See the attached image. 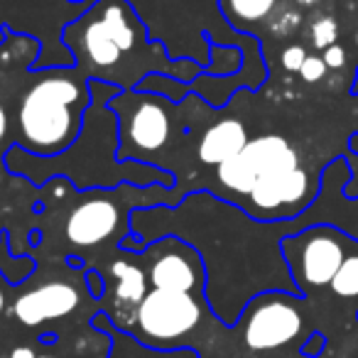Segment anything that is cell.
Wrapping results in <instances>:
<instances>
[{"instance_id":"obj_4","label":"cell","mask_w":358,"mask_h":358,"mask_svg":"<svg viewBox=\"0 0 358 358\" xmlns=\"http://www.w3.org/2000/svg\"><path fill=\"white\" fill-rule=\"evenodd\" d=\"M204 317V294L150 289L135 309L133 336L155 348H172L194 334Z\"/></svg>"},{"instance_id":"obj_15","label":"cell","mask_w":358,"mask_h":358,"mask_svg":"<svg viewBox=\"0 0 358 358\" xmlns=\"http://www.w3.org/2000/svg\"><path fill=\"white\" fill-rule=\"evenodd\" d=\"M209 57L211 62L204 66V76H216V79H221V76H234L236 71H241V66H243V55H241V50H236L234 45H216V42H211L209 45Z\"/></svg>"},{"instance_id":"obj_8","label":"cell","mask_w":358,"mask_h":358,"mask_svg":"<svg viewBox=\"0 0 358 358\" xmlns=\"http://www.w3.org/2000/svg\"><path fill=\"white\" fill-rule=\"evenodd\" d=\"M76 307L79 292L69 282H45L15 299L13 317L25 327H40L45 322L69 317Z\"/></svg>"},{"instance_id":"obj_14","label":"cell","mask_w":358,"mask_h":358,"mask_svg":"<svg viewBox=\"0 0 358 358\" xmlns=\"http://www.w3.org/2000/svg\"><path fill=\"white\" fill-rule=\"evenodd\" d=\"M216 179H219V185L234 196H248L250 192H253L255 182H258L255 172L250 169V164L245 162L241 152L216 167Z\"/></svg>"},{"instance_id":"obj_22","label":"cell","mask_w":358,"mask_h":358,"mask_svg":"<svg viewBox=\"0 0 358 358\" xmlns=\"http://www.w3.org/2000/svg\"><path fill=\"white\" fill-rule=\"evenodd\" d=\"M324 64L329 66V69H341L343 64H346V50H343L341 45H331L324 50Z\"/></svg>"},{"instance_id":"obj_27","label":"cell","mask_w":358,"mask_h":358,"mask_svg":"<svg viewBox=\"0 0 358 358\" xmlns=\"http://www.w3.org/2000/svg\"><path fill=\"white\" fill-rule=\"evenodd\" d=\"M297 3H302V6H314L317 0H297Z\"/></svg>"},{"instance_id":"obj_21","label":"cell","mask_w":358,"mask_h":358,"mask_svg":"<svg viewBox=\"0 0 358 358\" xmlns=\"http://www.w3.org/2000/svg\"><path fill=\"white\" fill-rule=\"evenodd\" d=\"M307 52H304L302 45H289L287 50L282 52V66L287 71H299L304 64V59H307Z\"/></svg>"},{"instance_id":"obj_5","label":"cell","mask_w":358,"mask_h":358,"mask_svg":"<svg viewBox=\"0 0 358 358\" xmlns=\"http://www.w3.org/2000/svg\"><path fill=\"white\" fill-rule=\"evenodd\" d=\"M148 260V280L155 289H172V292L204 294L206 268L204 258L192 243L167 236L143 250Z\"/></svg>"},{"instance_id":"obj_23","label":"cell","mask_w":358,"mask_h":358,"mask_svg":"<svg viewBox=\"0 0 358 358\" xmlns=\"http://www.w3.org/2000/svg\"><path fill=\"white\" fill-rule=\"evenodd\" d=\"M86 285H89V294L94 299H103L106 294V278H101V273L96 270H89L86 273Z\"/></svg>"},{"instance_id":"obj_18","label":"cell","mask_w":358,"mask_h":358,"mask_svg":"<svg viewBox=\"0 0 358 358\" xmlns=\"http://www.w3.org/2000/svg\"><path fill=\"white\" fill-rule=\"evenodd\" d=\"M331 289L338 297H358V255L343 260L331 280Z\"/></svg>"},{"instance_id":"obj_19","label":"cell","mask_w":358,"mask_h":358,"mask_svg":"<svg viewBox=\"0 0 358 358\" xmlns=\"http://www.w3.org/2000/svg\"><path fill=\"white\" fill-rule=\"evenodd\" d=\"M336 22L331 20V17H322V20H317L312 25V42L314 47H319V50H327V47H331L334 42H336Z\"/></svg>"},{"instance_id":"obj_20","label":"cell","mask_w":358,"mask_h":358,"mask_svg":"<svg viewBox=\"0 0 358 358\" xmlns=\"http://www.w3.org/2000/svg\"><path fill=\"white\" fill-rule=\"evenodd\" d=\"M329 66L324 64L322 57H307L302 64V69H299V74H302L304 81H309V84H314V81H319L324 74H327Z\"/></svg>"},{"instance_id":"obj_29","label":"cell","mask_w":358,"mask_h":358,"mask_svg":"<svg viewBox=\"0 0 358 358\" xmlns=\"http://www.w3.org/2000/svg\"><path fill=\"white\" fill-rule=\"evenodd\" d=\"M356 47H358V35H356Z\"/></svg>"},{"instance_id":"obj_2","label":"cell","mask_w":358,"mask_h":358,"mask_svg":"<svg viewBox=\"0 0 358 358\" xmlns=\"http://www.w3.org/2000/svg\"><path fill=\"white\" fill-rule=\"evenodd\" d=\"M91 101V79L79 66L40 71L17 108V148L35 157L66 152L81 138Z\"/></svg>"},{"instance_id":"obj_16","label":"cell","mask_w":358,"mask_h":358,"mask_svg":"<svg viewBox=\"0 0 358 358\" xmlns=\"http://www.w3.org/2000/svg\"><path fill=\"white\" fill-rule=\"evenodd\" d=\"M221 8L226 10L229 20H236L234 25L243 22H258L273 13L275 0H221Z\"/></svg>"},{"instance_id":"obj_24","label":"cell","mask_w":358,"mask_h":358,"mask_svg":"<svg viewBox=\"0 0 358 358\" xmlns=\"http://www.w3.org/2000/svg\"><path fill=\"white\" fill-rule=\"evenodd\" d=\"M10 358H37V353L30 346H15L10 351Z\"/></svg>"},{"instance_id":"obj_3","label":"cell","mask_w":358,"mask_h":358,"mask_svg":"<svg viewBox=\"0 0 358 358\" xmlns=\"http://www.w3.org/2000/svg\"><path fill=\"white\" fill-rule=\"evenodd\" d=\"M108 108L120 120V145L115 150V162L155 164L152 155L159 152L172 135V101L150 91L133 89L118 91L108 101Z\"/></svg>"},{"instance_id":"obj_7","label":"cell","mask_w":358,"mask_h":358,"mask_svg":"<svg viewBox=\"0 0 358 358\" xmlns=\"http://www.w3.org/2000/svg\"><path fill=\"white\" fill-rule=\"evenodd\" d=\"M120 206L108 194L81 199L66 219V241L76 248H96L118 231Z\"/></svg>"},{"instance_id":"obj_25","label":"cell","mask_w":358,"mask_h":358,"mask_svg":"<svg viewBox=\"0 0 358 358\" xmlns=\"http://www.w3.org/2000/svg\"><path fill=\"white\" fill-rule=\"evenodd\" d=\"M8 125H10V120H8L6 108L0 106V140H6V135H8Z\"/></svg>"},{"instance_id":"obj_1","label":"cell","mask_w":358,"mask_h":358,"mask_svg":"<svg viewBox=\"0 0 358 358\" xmlns=\"http://www.w3.org/2000/svg\"><path fill=\"white\" fill-rule=\"evenodd\" d=\"M62 42L89 79L133 91L148 74H167L192 84L204 71L199 62L164 55L150 42L138 13L125 0H99L62 30Z\"/></svg>"},{"instance_id":"obj_9","label":"cell","mask_w":358,"mask_h":358,"mask_svg":"<svg viewBox=\"0 0 358 358\" xmlns=\"http://www.w3.org/2000/svg\"><path fill=\"white\" fill-rule=\"evenodd\" d=\"M343 260L346 255H343L341 241L329 231H314L304 238L299 258H294V273L297 280H302L309 287H324V285H331Z\"/></svg>"},{"instance_id":"obj_10","label":"cell","mask_w":358,"mask_h":358,"mask_svg":"<svg viewBox=\"0 0 358 358\" xmlns=\"http://www.w3.org/2000/svg\"><path fill=\"white\" fill-rule=\"evenodd\" d=\"M309 194V174L302 167L273 177H260L253 192L248 194L258 216H270L282 211L285 206L302 204Z\"/></svg>"},{"instance_id":"obj_26","label":"cell","mask_w":358,"mask_h":358,"mask_svg":"<svg viewBox=\"0 0 358 358\" xmlns=\"http://www.w3.org/2000/svg\"><path fill=\"white\" fill-rule=\"evenodd\" d=\"M3 309H6V294H3V289H0V314H3Z\"/></svg>"},{"instance_id":"obj_11","label":"cell","mask_w":358,"mask_h":358,"mask_svg":"<svg viewBox=\"0 0 358 358\" xmlns=\"http://www.w3.org/2000/svg\"><path fill=\"white\" fill-rule=\"evenodd\" d=\"M110 275L115 280V289H113V309H110V322L118 329L125 331V317H130V324L135 327V309L138 304L145 299L148 289V275L140 265L130 263V260H115L110 265ZM130 327V331H133Z\"/></svg>"},{"instance_id":"obj_6","label":"cell","mask_w":358,"mask_h":358,"mask_svg":"<svg viewBox=\"0 0 358 358\" xmlns=\"http://www.w3.org/2000/svg\"><path fill=\"white\" fill-rule=\"evenodd\" d=\"M243 341L250 351H275L302 331L297 304L282 294H260L243 312Z\"/></svg>"},{"instance_id":"obj_12","label":"cell","mask_w":358,"mask_h":358,"mask_svg":"<svg viewBox=\"0 0 358 358\" xmlns=\"http://www.w3.org/2000/svg\"><path fill=\"white\" fill-rule=\"evenodd\" d=\"M241 155H243V159L250 164L258 179L292 172V169L299 167L297 152L282 135H260L255 140H248Z\"/></svg>"},{"instance_id":"obj_17","label":"cell","mask_w":358,"mask_h":358,"mask_svg":"<svg viewBox=\"0 0 358 358\" xmlns=\"http://www.w3.org/2000/svg\"><path fill=\"white\" fill-rule=\"evenodd\" d=\"M37 268V260L30 255H15L8 250V238H0V275L8 280L10 285H22L27 278H32Z\"/></svg>"},{"instance_id":"obj_28","label":"cell","mask_w":358,"mask_h":358,"mask_svg":"<svg viewBox=\"0 0 358 358\" xmlns=\"http://www.w3.org/2000/svg\"><path fill=\"white\" fill-rule=\"evenodd\" d=\"M37 358H52V356H37Z\"/></svg>"},{"instance_id":"obj_13","label":"cell","mask_w":358,"mask_h":358,"mask_svg":"<svg viewBox=\"0 0 358 358\" xmlns=\"http://www.w3.org/2000/svg\"><path fill=\"white\" fill-rule=\"evenodd\" d=\"M248 145V130L238 118H224L214 123L199 140V159L219 167L221 162L236 157Z\"/></svg>"}]
</instances>
